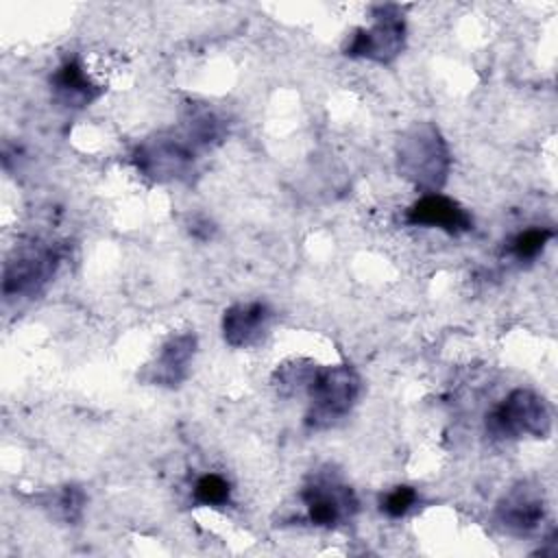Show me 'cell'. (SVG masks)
Segmentation results:
<instances>
[{
    "label": "cell",
    "mask_w": 558,
    "mask_h": 558,
    "mask_svg": "<svg viewBox=\"0 0 558 558\" xmlns=\"http://www.w3.org/2000/svg\"><path fill=\"white\" fill-rule=\"evenodd\" d=\"M360 392V377L349 366H331L316 373L310 379V412L307 423L312 427H329L340 421Z\"/></svg>",
    "instance_id": "6da1fadb"
},
{
    "label": "cell",
    "mask_w": 558,
    "mask_h": 558,
    "mask_svg": "<svg viewBox=\"0 0 558 558\" xmlns=\"http://www.w3.org/2000/svg\"><path fill=\"white\" fill-rule=\"evenodd\" d=\"M486 427L497 438H519L525 434L545 438L551 429V412L538 395L514 390L488 414Z\"/></svg>",
    "instance_id": "7a4b0ae2"
},
{
    "label": "cell",
    "mask_w": 558,
    "mask_h": 558,
    "mask_svg": "<svg viewBox=\"0 0 558 558\" xmlns=\"http://www.w3.org/2000/svg\"><path fill=\"white\" fill-rule=\"evenodd\" d=\"M399 161L408 179L432 190L445 181L449 166L445 142L432 124H418L403 137Z\"/></svg>",
    "instance_id": "3957f363"
},
{
    "label": "cell",
    "mask_w": 558,
    "mask_h": 558,
    "mask_svg": "<svg viewBox=\"0 0 558 558\" xmlns=\"http://www.w3.org/2000/svg\"><path fill=\"white\" fill-rule=\"evenodd\" d=\"M303 501L307 506L310 521L320 527L340 525L349 521L357 510V501L351 488L329 475H316L305 486Z\"/></svg>",
    "instance_id": "277c9868"
},
{
    "label": "cell",
    "mask_w": 558,
    "mask_h": 558,
    "mask_svg": "<svg viewBox=\"0 0 558 558\" xmlns=\"http://www.w3.org/2000/svg\"><path fill=\"white\" fill-rule=\"evenodd\" d=\"M392 7H379V15L373 28L357 31L351 44L347 46V54L366 57L379 63L392 61L403 48V20L392 13Z\"/></svg>",
    "instance_id": "5b68a950"
},
{
    "label": "cell",
    "mask_w": 558,
    "mask_h": 558,
    "mask_svg": "<svg viewBox=\"0 0 558 558\" xmlns=\"http://www.w3.org/2000/svg\"><path fill=\"white\" fill-rule=\"evenodd\" d=\"M57 264L59 257L54 251H26L17 255L4 268V296L37 292L52 277Z\"/></svg>",
    "instance_id": "8992f818"
},
{
    "label": "cell",
    "mask_w": 558,
    "mask_h": 558,
    "mask_svg": "<svg viewBox=\"0 0 558 558\" xmlns=\"http://www.w3.org/2000/svg\"><path fill=\"white\" fill-rule=\"evenodd\" d=\"M137 168L155 179H181L192 170V153L177 140L157 137L137 148Z\"/></svg>",
    "instance_id": "52a82bcc"
},
{
    "label": "cell",
    "mask_w": 558,
    "mask_h": 558,
    "mask_svg": "<svg viewBox=\"0 0 558 558\" xmlns=\"http://www.w3.org/2000/svg\"><path fill=\"white\" fill-rule=\"evenodd\" d=\"M408 222L414 227L442 229L451 235L466 233L473 225L469 211L460 203H456L453 198H447L442 194H436V192L421 196L408 209Z\"/></svg>",
    "instance_id": "ba28073f"
},
{
    "label": "cell",
    "mask_w": 558,
    "mask_h": 558,
    "mask_svg": "<svg viewBox=\"0 0 558 558\" xmlns=\"http://www.w3.org/2000/svg\"><path fill=\"white\" fill-rule=\"evenodd\" d=\"M499 523L514 534L532 532L543 519V495L538 488L519 484L497 506Z\"/></svg>",
    "instance_id": "9c48e42d"
},
{
    "label": "cell",
    "mask_w": 558,
    "mask_h": 558,
    "mask_svg": "<svg viewBox=\"0 0 558 558\" xmlns=\"http://www.w3.org/2000/svg\"><path fill=\"white\" fill-rule=\"evenodd\" d=\"M268 318H270V312L259 301L233 305L225 312V318H222L225 340L233 347H246L264 333Z\"/></svg>",
    "instance_id": "30bf717a"
},
{
    "label": "cell",
    "mask_w": 558,
    "mask_h": 558,
    "mask_svg": "<svg viewBox=\"0 0 558 558\" xmlns=\"http://www.w3.org/2000/svg\"><path fill=\"white\" fill-rule=\"evenodd\" d=\"M52 89L68 107H85L100 94V87L87 76L76 59L59 65V70L52 74Z\"/></svg>",
    "instance_id": "8fae6325"
},
{
    "label": "cell",
    "mask_w": 558,
    "mask_h": 558,
    "mask_svg": "<svg viewBox=\"0 0 558 558\" xmlns=\"http://www.w3.org/2000/svg\"><path fill=\"white\" fill-rule=\"evenodd\" d=\"M194 349H196V338L192 333H181L170 338L161 347V353L153 366V381H161L168 386L179 384L187 373V364L194 355Z\"/></svg>",
    "instance_id": "7c38bea8"
},
{
    "label": "cell",
    "mask_w": 558,
    "mask_h": 558,
    "mask_svg": "<svg viewBox=\"0 0 558 558\" xmlns=\"http://www.w3.org/2000/svg\"><path fill=\"white\" fill-rule=\"evenodd\" d=\"M554 238V231L551 229H545V227H532V229H525L521 231L519 235H514V240L510 242V253L517 257V259H534L543 248L545 244Z\"/></svg>",
    "instance_id": "4fadbf2b"
},
{
    "label": "cell",
    "mask_w": 558,
    "mask_h": 558,
    "mask_svg": "<svg viewBox=\"0 0 558 558\" xmlns=\"http://www.w3.org/2000/svg\"><path fill=\"white\" fill-rule=\"evenodd\" d=\"M229 482L216 473H207L203 477H198V482L194 484V499L203 506H225L229 501Z\"/></svg>",
    "instance_id": "5bb4252c"
},
{
    "label": "cell",
    "mask_w": 558,
    "mask_h": 558,
    "mask_svg": "<svg viewBox=\"0 0 558 558\" xmlns=\"http://www.w3.org/2000/svg\"><path fill=\"white\" fill-rule=\"evenodd\" d=\"M416 504V490L412 486H397L381 499V510L388 517H403Z\"/></svg>",
    "instance_id": "9a60e30c"
}]
</instances>
